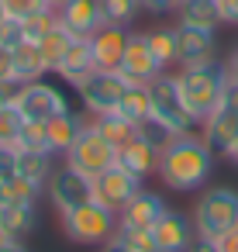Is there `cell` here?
<instances>
[{
    "mask_svg": "<svg viewBox=\"0 0 238 252\" xmlns=\"http://www.w3.org/2000/svg\"><path fill=\"white\" fill-rule=\"evenodd\" d=\"M0 224L11 238H25L35 231L38 224V200H25V204H0Z\"/></svg>",
    "mask_w": 238,
    "mask_h": 252,
    "instance_id": "cell-23",
    "label": "cell"
},
{
    "mask_svg": "<svg viewBox=\"0 0 238 252\" xmlns=\"http://www.w3.org/2000/svg\"><path fill=\"white\" fill-rule=\"evenodd\" d=\"M114 159H118V149L93 128V121H87L83 125V131L76 135V142L69 145V152L62 156V162L66 166H73V169H80L83 176H100L104 169H111L114 166Z\"/></svg>",
    "mask_w": 238,
    "mask_h": 252,
    "instance_id": "cell-8",
    "label": "cell"
},
{
    "mask_svg": "<svg viewBox=\"0 0 238 252\" xmlns=\"http://www.w3.org/2000/svg\"><path fill=\"white\" fill-rule=\"evenodd\" d=\"M0 87H14V63L7 45H0Z\"/></svg>",
    "mask_w": 238,
    "mask_h": 252,
    "instance_id": "cell-39",
    "label": "cell"
},
{
    "mask_svg": "<svg viewBox=\"0 0 238 252\" xmlns=\"http://www.w3.org/2000/svg\"><path fill=\"white\" fill-rule=\"evenodd\" d=\"M152 238H155V249L159 252H186L190 242L197 238L193 218H186L183 211L166 207V214L152 224Z\"/></svg>",
    "mask_w": 238,
    "mask_h": 252,
    "instance_id": "cell-13",
    "label": "cell"
},
{
    "mask_svg": "<svg viewBox=\"0 0 238 252\" xmlns=\"http://www.w3.org/2000/svg\"><path fill=\"white\" fill-rule=\"evenodd\" d=\"M18 149H38V152H49V138H45V121H21V131H18Z\"/></svg>",
    "mask_w": 238,
    "mask_h": 252,
    "instance_id": "cell-33",
    "label": "cell"
},
{
    "mask_svg": "<svg viewBox=\"0 0 238 252\" xmlns=\"http://www.w3.org/2000/svg\"><path fill=\"white\" fill-rule=\"evenodd\" d=\"M4 7H7V14L18 18V21H25V18L38 14V11H52L49 0H4Z\"/></svg>",
    "mask_w": 238,
    "mask_h": 252,
    "instance_id": "cell-35",
    "label": "cell"
},
{
    "mask_svg": "<svg viewBox=\"0 0 238 252\" xmlns=\"http://www.w3.org/2000/svg\"><path fill=\"white\" fill-rule=\"evenodd\" d=\"M18 131H21V114L14 107H4L0 111V145H14Z\"/></svg>",
    "mask_w": 238,
    "mask_h": 252,
    "instance_id": "cell-36",
    "label": "cell"
},
{
    "mask_svg": "<svg viewBox=\"0 0 238 252\" xmlns=\"http://www.w3.org/2000/svg\"><path fill=\"white\" fill-rule=\"evenodd\" d=\"M56 173V156L52 152H38V149H18V176H25L28 183H35L42 193L49 187Z\"/></svg>",
    "mask_w": 238,
    "mask_h": 252,
    "instance_id": "cell-22",
    "label": "cell"
},
{
    "mask_svg": "<svg viewBox=\"0 0 238 252\" xmlns=\"http://www.w3.org/2000/svg\"><path fill=\"white\" fill-rule=\"evenodd\" d=\"M93 69H97V63H93V52H90V38H73V45L62 56V63L56 66V76L76 90Z\"/></svg>",
    "mask_w": 238,
    "mask_h": 252,
    "instance_id": "cell-18",
    "label": "cell"
},
{
    "mask_svg": "<svg viewBox=\"0 0 238 252\" xmlns=\"http://www.w3.org/2000/svg\"><path fill=\"white\" fill-rule=\"evenodd\" d=\"M11 94H14V87H0V111L11 107Z\"/></svg>",
    "mask_w": 238,
    "mask_h": 252,
    "instance_id": "cell-47",
    "label": "cell"
},
{
    "mask_svg": "<svg viewBox=\"0 0 238 252\" xmlns=\"http://www.w3.org/2000/svg\"><path fill=\"white\" fill-rule=\"evenodd\" d=\"M176 7H179V0H142V11H145V14H155V18L173 14Z\"/></svg>",
    "mask_w": 238,
    "mask_h": 252,
    "instance_id": "cell-40",
    "label": "cell"
},
{
    "mask_svg": "<svg viewBox=\"0 0 238 252\" xmlns=\"http://www.w3.org/2000/svg\"><path fill=\"white\" fill-rule=\"evenodd\" d=\"M121 118H128L131 125H138L142 118L152 114V100H149V83H128V90L121 94L118 107H114Z\"/></svg>",
    "mask_w": 238,
    "mask_h": 252,
    "instance_id": "cell-26",
    "label": "cell"
},
{
    "mask_svg": "<svg viewBox=\"0 0 238 252\" xmlns=\"http://www.w3.org/2000/svg\"><path fill=\"white\" fill-rule=\"evenodd\" d=\"M18 42H25V35H21V21H18V18H7L4 25H0V45L14 49Z\"/></svg>",
    "mask_w": 238,
    "mask_h": 252,
    "instance_id": "cell-38",
    "label": "cell"
},
{
    "mask_svg": "<svg viewBox=\"0 0 238 252\" xmlns=\"http://www.w3.org/2000/svg\"><path fill=\"white\" fill-rule=\"evenodd\" d=\"M176 45H179L176 66H200V63L217 59V32H207V28H193V25H179L176 21Z\"/></svg>",
    "mask_w": 238,
    "mask_h": 252,
    "instance_id": "cell-14",
    "label": "cell"
},
{
    "mask_svg": "<svg viewBox=\"0 0 238 252\" xmlns=\"http://www.w3.org/2000/svg\"><path fill=\"white\" fill-rule=\"evenodd\" d=\"M145 38H149V49H152V56H155V63H159L162 69L176 66V59H179L176 25H159V28H149V32H145Z\"/></svg>",
    "mask_w": 238,
    "mask_h": 252,
    "instance_id": "cell-25",
    "label": "cell"
},
{
    "mask_svg": "<svg viewBox=\"0 0 238 252\" xmlns=\"http://www.w3.org/2000/svg\"><path fill=\"white\" fill-rule=\"evenodd\" d=\"M18 176V145H0V183Z\"/></svg>",
    "mask_w": 238,
    "mask_h": 252,
    "instance_id": "cell-37",
    "label": "cell"
},
{
    "mask_svg": "<svg viewBox=\"0 0 238 252\" xmlns=\"http://www.w3.org/2000/svg\"><path fill=\"white\" fill-rule=\"evenodd\" d=\"M59 221H62V235L76 245H104L118 231V214L97 200H87V204L59 214Z\"/></svg>",
    "mask_w": 238,
    "mask_h": 252,
    "instance_id": "cell-4",
    "label": "cell"
},
{
    "mask_svg": "<svg viewBox=\"0 0 238 252\" xmlns=\"http://www.w3.org/2000/svg\"><path fill=\"white\" fill-rule=\"evenodd\" d=\"M135 135H138L142 142H149L152 149H159V152L176 138V131H173V128H166V125H162L159 118H152V114H149V118H142V121L135 125Z\"/></svg>",
    "mask_w": 238,
    "mask_h": 252,
    "instance_id": "cell-30",
    "label": "cell"
},
{
    "mask_svg": "<svg viewBox=\"0 0 238 252\" xmlns=\"http://www.w3.org/2000/svg\"><path fill=\"white\" fill-rule=\"evenodd\" d=\"M0 252H28L25 238H7V242H0Z\"/></svg>",
    "mask_w": 238,
    "mask_h": 252,
    "instance_id": "cell-46",
    "label": "cell"
},
{
    "mask_svg": "<svg viewBox=\"0 0 238 252\" xmlns=\"http://www.w3.org/2000/svg\"><path fill=\"white\" fill-rule=\"evenodd\" d=\"M114 162H118L121 169H128V173L149 180V176H155V169H159V149H152L149 142H142V138L135 135L131 142H124V145L118 149V159H114Z\"/></svg>",
    "mask_w": 238,
    "mask_h": 252,
    "instance_id": "cell-19",
    "label": "cell"
},
{
    "mask_svg": "<svg viewBox=\"0 0 238 252\" xmlns=\"http://www.w3.org/2000/svg\"><path fill=\"white\" fill-rule=\"evenodd\" d=\"M224 66H228V76H231V83H238V45L231 49V56L224 59Z\"/></svg>",
    "mask_w": 238,
    "mask_h": 252,
    "instance_id": "cell-45",
    "label": "cell"
},
{
    "mask_svg": "<svg viewBox=\"0 0 238 252\" xmlns=\"http://www.w3.org/2000/svg\"><path fill=\"white\" fill-rule=\"evenodd\" d=\"M83 125H87V121H83L76 111H62V114L49 118V121H45L49 152H52V156H66V152H69V145L76 142V135L83 131Z\"/></svg>",
    "mask_w": 238,
    "mask_h": 252,
    "instance_id": "cell-21",
    "label": "cell"
},
{
    "mask_svg": "<svg viewBox=\"0 0 238 252\" xmlns=\"http://www.w3.org/2000/svg\"><path fill=\"white\" fill-rule=\"evenodd\" d=\"M217 245H221V252H238V228H235V231H228V235H221V238H217Z\"/></svg>",
    "mask_w": 238,
    "mask_h": 252,
    "instance_id": "cell-44",
    "label": "cell"
},
{
    "mask_svg": "<svg viewBox=\"0 0 238 252\" xmlns=\"http://www.w3.org/2000/svg\"><path fill=\"white\" fill-rule=\"evenodd\" d=\"M217 4H221V21L238 28V0H217Z\"/></svg>",
    "mask_w": 238,
    "mask_h": 252,
    "instance_id": "cell-41",
    "label": "cell"
},
{
    "mask_svg": "<svg viewBox=\"0 0 238 252\" xmlns=\"http://www.w3.org/2000/svg\"><path fill=\"white\" fill-rule=\"evenodd\" d=\"M235 87H238V83H235Z\"/></svg>",
    "mask_w": 238,
    "mask_h": 252,
    "instance_id": "cell-52",
    "label": "cell"
},
{
    "mask_svg": "<svg viewBox=\"0 0 238 252\" xmlns=\"http://www.w3.org/2000/svg\"><path fill=\"white\" fill-rule=\"evenodd\" d=\"M176 21L179 25H193V28H207V32H217L224 25L217 0H183V4L176 7Z\"/></svg>",
    "mask_w": 238,
    "mask_h": 252,
    "instance_id": "cell-24",
    "label": "cell"
},
{
    "mask_svg": "<svg viewBox=\"0 0 238 252\" xmlns=\"http://www.w3.org/2000/svg\"><path fill=\"white\" fill-rule=\"evenodd\" d=\"M38 187L28 183L25 176H14L7 183H0V204H25V200H38Z\"/></svg>",
    "mask_w": 238,
    "mask_h": 252,
    "instance_id": "cell-32",
    "label": "cell"
},
{
    "mask_svg": "<svg viewBox=\"0 0 238 252\" xmlns=\"http://www.w3.org/2000/svg\"><path fill=\"white\" fill-rule=\"evenodd\" d=\"M11 107L21 114V121H49L62 111H73L66 94L49 83V80H35V83H21L11 94Z\"/></svg>",
    "mask_w": 238,
    "mask_h": 252,
    "instance_id": "cell-7",
    "label": "cell"
},
{
    "mask_svg": "<svg viewBox=\"0 0 238 252\" xmlns=\"http://www.w3.org/2000/svg\"><path fill=\"white\" fill-rule=\"evenodd\" d=\"M121 242H128L135 252H159L155 249V238H152V228H128V224H118L114 231Z\"/></svg>",
    "mask_w": 238,
    "mask_h": 252,
    "instance_id": "cell-34",
    "label": "cell"
},
{
    "mask_svg": "<svg viewBox=\"0 0 238 252\" xmlns=\"http://www.w3.org/2000/svg\"><path fill=\"white\" fill-rule=\"evenodd\" d=\"M11 63H14V87L49 76V63H45V56L35 42H18L11 49Z\"/></svg>",
    "mask_w": 238,
    "mask_h": 252,
    "instance_id": "cell-20",
    "label": "cell"
},
{
    "mask_svg": "<svg viewBox=\"0 0 238 252\" xmlns=\"http://www.w3.org/2000/svg\"><path fill=\"white\" fill-rule=\"evenodd\" d=\"M149 100H152V118H159L166 128H173L176 135L183 131H197V118L190 114L183 94H179V83H176V73H162L149 83Z\"/></svg>",
    "mask_w": 238,
    "mask_h": 252,
    "instance_id": "cell-5",
    "label": "cell"
},
{
    "mask_svg": "<svg viewBox=\"0 0 238 252\" xmlns=\"http://www.w3.org/2000/svg\"><path fill=\"white\" fill-rule=\"evenodd\" d=\"M56 25H59L56 11H38V14H31V18L21 21V35H25V42H35V45H38Z\"/></svg>",
    "mask_w": 238,
    "mask_h": 252,
    "instance_id": "cell-31",
    "label": "cell"
},
{
    "mask_svg": "<svg viewBox=\"0 0 238 252\" xmlns=\"http://www.w3.org/2000/svg\"><path fill=\"white\" fill-rule=\"evenodd\" d=\"M128 35H131V28H118V25H100L90 35V52H93L97 69H118L121 66V56L128 49Z\"/></svg>",
    "mask_w": 238,
    "mask_h": 252,
    "instance_id": "cell-16",
    "label": "cell"
},
{
    "mask_svg": "<svg viewBox=\"0 0 238 252\" xmlns=\"http://www.w3.org/2000/svg\"><path fill=\"white\" fill-rule=\"evenodd\" d=\"M118 73H121L128 83H152L155 76H162V73H166V69L155 63V56H152V49H149L145 32H131V35H128V49H124V56H121Z\"/></svg>",
    "mask_w": 238,
    "mask_h": 252,
    "instance_id": "cell-12",
    "label": "cell"
},
{
    "mask_svg": "<svg viewBox=\"0 0 238 252\" xmlns=\"http://www.w3.org/2000/svg\"><path fill=\"white\" fill-rule=\"evenodd\" d=\"M166 200H162V193H155V190H138L121 211H118V224H128V228H152L162 214H166Z\"/></svg>",
    "mask_w": 238,
    "mask_h": 252,
    "instance_id": "cell-17",
    "label": "cell"
},
{
    "mask_svg": "<svg viewBox=\"0 0 238 252\" xmlns=\"http://www.w3.org/2000/svg\"><path fill=\"white\" fill-rule=\"evenodd\" d=\"M45 193H49L52 207H56L59 214H66V211H73V207L93 200V180L83 176L80 169H73V166L62 162V166H56V173H52Z\"/></svg>",
    "mask_w": 238,
    "mask_h": 252,
    "instance_id": "cell-10",
    "label": "cell"
},
{
    "mask_svg": "<svg viewBox=\"0 0 238 252\" xmlns=\"http://www.w3.org/2000/svg\"><path fill=\"white\" fill-rule=\"evenodd\" d=\"M7 18H11V14H7V7H4V0H0V25H4Z\"/></svg>",
    "mask_w": 238,
    "mask_h": 252,
    "instance_id": "cell-49",
    "label": "cell"
},
{
    "mask_svg": "<svg viewBox=\"0 0 238 252\" xmlns=\"http://www.w3.org/2000/svg\"><path fill=\"white\" fill-rule=\"evenodd\" d=\"M179 4H183V0H179Z\"/></svg>",
    "mask_w": 238,
    "mask_h": 252,
    "instance_id": "cell-51",
    "label": "cell"
},
{
    "mask_svg": "<svg viewBox=\"0 0 238 252\" xmlns=\"http://www.w3.org/2000/svg\"><path fill=\"white\" fill-rule=\"evenodd\" d=\"M176 83H179V94H183L190 114L200 125L221 104L224 90L231 87V76H228V66L221 59H210V63H200V66H179Z\"/></svg>",
    "mask_w": 238,
    "mask_h": 252,
    "instance_id": "cell-2",
    "label": "cell"
},
{
    "mask_svg": "<svg viewBox=\"0 0 238 252\" xmlns=\"http://www.w3.org/2000/svg\"><path fill=\"white\" fill-rule=\"evenodd\" d=\"M193 228L204 238H221L238 228V190L235 187H207L193 204Z\"/></svg>",
    "mask_w": 238,
    "mask_h": 252,
    "instance_id": "cell-3",
    "label": "cell"
},
{
    "mask_svg": "<svg viewBox=\"0 0 238 252\" xmlns=\"http://www.w3.org/2000/svg\"><path fill=\"white\" fill-rule=\"evenodd\" d=\"M59 25L73 35V38H90L100 25H104V11L100 0H66V4L56 11Z\"/></svg>",
    "mask_w": 238,
    "mask_h": 252,
    "instance_id": "cell-15",
    "label": "cell"
},
{
    "mask_svg": "<svg viewBox=\"0 0 238 252\" xmlns=\"http://www.w3.org/2000/svg\"><path fill=\"white\" fill-rule=\"evenodd\" d=\"M100 11H104V25H118V28H131L138 14H145L142 0H100Z\"/></svg>",
    "mask_w": 238,
    "mask_h": 252,
    "instance_id": "cell-28",
    "label": "cell"
},
{
    "mask_svg": "<svg viewBox=\"0 0 238 252\" xmlns=\"http://www.w3.org/2000/svg\"><path fill=\"white\" fill-rule=\"evenodd\" d=\"M186 252H221V245L214 242V238H204V235H197L193 242H190V249Z\"/></svg>",
    "mask_w": 238,
    "mask_h": 252,
    "instance_id": "cell-42",
    "label": "cell"
},
{
    "mask_svg": "<svg viewBox=\"0 0 238 252\" xmlns=\"http://www.w3.org/2000/svg\"><path fill=\"white\" fill-rule=\"evenodd\" d=\"M124 90H128V80H124L118 69H93V73L76 87L80 104H83V111H87L90 118L114 111Z\"/></svg>",
    "mask_w": 238,
    "mask_h": 252,
    "instance_id": "cell-9",
    "label": "cell"
},
{
    "mask_svg": "<svg viewBox=\"0 0 238 252\" xmlns=\"http://www.w3.org/2000/svg\"><path fill=\"white\" fill-rule=\"evenodd\" d=\"M142 176H135V173H128V169H121L118 162L111 166V169H104L100 176H93V200L97 204H104V207H111L114 214L142 190Z\"/></svg>",
    "mask_w": 238,
    "mask_h": 252,
    "instance_id": "cell-11",
    "label": "cell"
},
{
    "mask_svg": "<svg viewBox=\"0 0 238 252\" xmlns=\"http://www.w3.org/2000/svg\"><path fill=\"white\" fill-rule=\"evenodd\" d=\"M197 131L204 135V142L210 145V152H214L217 159H228V156H231V149H235V142H238V87H235V83L224 90L221 104L200 121Z\"/></svg>",
    "mask_w": 238,
    "mask_h": 252,
    "instance_id": "cell-6",
    "label": "cell"
},
{
    "mask_svg": "<svg viewBox=\"0 0 238 252\" xmlns=\"http://www.w3.org/2000/svg\"><path fill=\"white\" fill-rule=\"evenodd\" d=\"M100 249H104V252H135V249H131L128 242H121L118 235H111V238H107V242H104Z\"/></svg>",
    "mask_w": 238,
    "mask_h": 252,
    "instance_id": "cell-43",
    "label": "cell"
},
{
    "mask_svg": "<svg viewBox=\"0 0 238 252\" xmlns=\"http://www.w3.org/2000/svg\"><path fill=\"white\" fill-rule=\"evenodd\" d=\"M228 162H231V166L238 169V142H235V149H231V156H228Z\"/></svg>",
    "mask_w": 238,
    "mask_h": 252,
    "instance_id": "cell-48",
    "label": "cell"
},
{
    "mask_svg": "<svg viewBox=\"0 0 238 252\" xmlns=\"http://www.w3.org/2000/svg\"><path fill=\"white\" fill-rule=\"evenodd\" d=\"M69 45H73V35H69L62 25H56V28L38 42V49H42V56H45V63H49V73H56V66L62 63V56H66Z\"/></svg>",
    "mask_w": 238,
    "mask_h": 252,
    "instance_id": "cell-29",
    "label": "cell"
},
{
    "mask_svg": "<svg viewBox=\"0 0 238 252\" xmlns=\"http://www.w3.org/2000/svg\"><path fill=\"white\" fill-rule=\"evenodd\" d=\"M7 238H11V235L4 231V224H0V242H7Z\"/></svg>",
    "mask_w": 238,
    "mask_h": 252,
    "instance_id": "cell-50",
    "label": "cell"
},
{
    "mask_svg": "<svg viewBox=\"0 0 238 252\" xmlns=\"http://www.w3.org/2000/svg\"><path fill=\"white\" fill-rule=\"evenodd\" d=\"M93 121V128L114 145V149H121L124 142H131L135 138V125L128 121V118H121L118 111H107V114H97V118H90Z\"/></svg>",
    "mask_w": 238,
    "mask_h": 252,
    "instance_id": "cell-27",
    "label": "cell"
},
{
    "mask_svg": "<svg viewBox=\"0 0 238 252\" xmlns=\"http://www.w3.org/2000/svg\"><path fill=\"white\" fill-rule=\"evenodd\" d=\"M214 159H217V156L210 152V145L204 142L200 131H183V135H176V138L159 152V169H155V176H159L162 187L173 190V193H193V190H200V187L210 180Z\"/></svg>",
    "mask_w": 238,
    "mask_h": 252,
    "instance_id": "cell-1",
    "label": "cell"
}]
</instances>
